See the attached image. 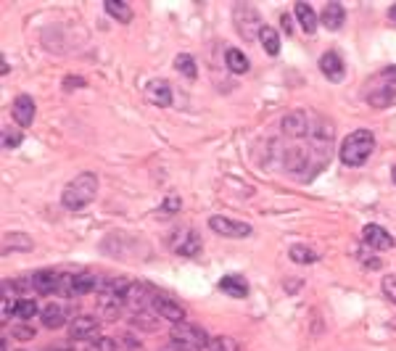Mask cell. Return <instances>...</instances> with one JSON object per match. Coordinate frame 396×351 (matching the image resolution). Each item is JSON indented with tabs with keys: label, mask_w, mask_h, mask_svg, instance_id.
<instances>
[{
	"label": "cell",
	"mask_w": 396,
	"mask_h": 351,
	"mask_svg": "<svg viewBox=\"0 0 396 351\" xmlns=\"http://www.w3.org/2000/svg\"><path fill=\"white\" fill-rule=\"evenodd\" d=\"M333 140L336 127L328 117L312 108H296L280 119V138L267 140L264 164H272L293 180L309 182L328 170Z\"/></svg>",
	"instance_id": "1"
},
{
	"label": "cell",
	"mask_w": 396,
	"mask_h": 351,
	"mask_svg": "<svg viewBox=\"0 0 396 351\" xmlns=\"http://www.w3.org/2000/svg\"><path fill=\"white\" fill-rule=\"evenodd\" d=\"M362 98L368 101L372 108H386L396 101V66H383L381 72H375L372 77L365 82Z\"/></svg>",
	"instance_id": "2"
},
{
	"label": "cell",
	"mask_w": 396,
	"mask_h": 351,
	"mask_svg": "<svg viewBox=\"0 0 396 351\" xmlns=\"http://www.w3.org/2000/svg\"><path fill=\"white\" fill-rule=\"evenodd\" d=\"M372 151H375V135L370 130H354L341 140L338 158H341L343 167L356 170V167H362L372 156Z\"/></svg>",
	"instance_id": "3"
},
{
	"label": "cell",
	"mask_w": 396,
	"mask_h": 351,
	"mask_svg": "<svg viewBox=\"0 0 396 351\" xmlns=\"http://www.w3.org/2000/svg\"><path fill=\"white\" fill-rule=\"evenodd\" d=\"M98 195V177L92 172H79L74 180L66 182L61 190V204L69 211H79V209L90 206Z\"/></svg>",
	"instance_id": "4"
},
{
	"label": "cell",
	"mask_w": 396,
	"mask_h": 351,
	"mask_svg": "<svg viewBox=\"0 0 396 351\" xmlns=\"http://www.w3.org/2000/svg\"><path fill=\"white\" fill-rule=\"evenodd\" d=\"M101 288V277L90 272H69L61 275L58 283V293L66 299H77V296H88V293H98Z\"/></svg>",
	"instance_id": "5"
},
{
	"label": "cell",
	"mask_w": 396,
	"mask_h": 351,
	"mask_svg": "<svg viewBox=\"0 0 396 351\" xmlns=\"http://www.w3.org/2000/svg\"><path fill=\"white\" fill-rule=\"evenodd\" d=\"M167 243H170V251L172 254H177V256H188V259H193L201 254V235L193 230V227H174L167 238Z\"/></svg>",
	"instance_id": "6"
},
{
	"label": "cell",
	"mask_w": 396,
	"mask_h": 351,
	"mask_svg": "<svg viewBox=\"0 0 396 351\" xmlns=\"http://www.w3.org/2000/svg\"><path fill=\"white\" fill-rule=\"evenodd\" d=\"M233 16H236V29L243 35V40L259 38V29H262L264 24L254 6H249V3H238L236 8H233Z\"/></svg>",
	"instance_id": "7"
},
{
	"label": "cell",
	"mask_w": 396,
	"mask_h": 351,
	"mask_svg": "<svg viewBox=\"0 0 396 351\" xmlns=\"http://www.w3.org/2000/svg\"><path fill=\"white\" fill-rule=\"evenodd\" d=\"M101 333V320L95 314H77L69 323V338L72 341H95Z\"/></svg>",
	"instance_id": "8"
},
{
	"label": "cell",
	"mask_w": 396,
	"mask_h": 351,
	"mask_svg": "<svg viewBox=\"0 0 396 351\" xmlns=\"http://www.w3.org/2000/svg\"><path fill=\"white\" fill-rule=\"evenodd\" d=\"M170 338L177 341V343H185V346H190V349L201 351L204 346H206L209 336H206L198 325H190V323H177V325H172Z\"/></svg>",
	"instance_id": "9"
},
{
	"label": "cell",
	"mask_w": 396,
	"mask_h": 351,
	"mask_svg": "<svg viewBox=\"0 0 396 351\" xmlns=\"http://www.w3.org/2000/svg\"><path fill=\"white\" fill-rule=\"evenodd\" d=\"M209 227L214 230L217 235H222V238H236V240H240V238H249L251 233H254V227H251L249 222H236L230 220V217H209Z\"/></svg>",
	"instance_id": "10"
},
{
	"label": "cell",
	"mask_w": 396,
	"mask_h": 351,
	"mask_svg": "<svg viewBox=\"0 0 396 351\" xmlns=\"http://www.w3.org/2000/svg\"><path fill=\"white\" fill-rule=\"evenodd\" d=\"M151 309L158 314V317H164V320H170L172 325H177V323H185V309L180 307V301H174L172 296L167 293H154V304H151Z\"/></svg>",
	"instance_id": "11"
},
{
	"label": "cell",
	"mask_w": 396,
	"mask_h": 351,
	"mask_svg": "<svg viewBox=\"0 0 396 351\" xmlns=\"http://www.w3.org/2000/svg\"><path fill=\"white\" fill-rule=\"evenodd\" d=\"M362 240H365V246L372 248V251H388V248H394V235L388 233L386 227L381 225H365V230H362Z\"/></svg>",
	"instance_id": "12"
},
{
	"label": "cell",
	"mask_w": 396,
	"mask_h": 351,
	"mask_svg": "<svg viewBox=\"0 0 396 351\" xmlns=\"http://www.w3.org/2000/svg\"><path fill=\"white\" fill-rule=\"evenodd\" d=\"M35 114H38V106H35V101H32V95H16V98H13L11 117L19 127H32Z\"/></svg>",
	"instance_id": "13"
},
{
	"label": "cell",
	"mask_w": 396,
	"mask_h": 351,
	"mask_svg": "<svg viewBox=\"0 0 396 351\" xmlns=\"http://www.w3.org/2000/svg\"><path fill=\"white\" fill-rule=\"evenodd\" d=\"M40 323H42V327H48V330H58V327H64L72 320H69V309H66L64 304L51 301V304H45L40 309Z\"/></svg>",
	"instance_id": "14"
},
{
	"label": "cell",
	"mask_w": 396,
	"mask_h": 351,
	"mask_svg": "<svg viewBox=\"0 0 396 351\" xmlns=\"http://www.w3.org/2000/svg\"><path fill=\"white\" fill-rule=\"evenodd\" d=\"M320 72L322 77H328V82H341L346 77V64L336 51H328L320 56Z\"/></svg>",
	"instance_id": "15"
},
{
	"label": "cell",
	"mask_w": 396,
	"mask_h": 351,
	"mask_svg": "<svg viewBox=\"0 0 396 351\" xmlns=\"http://www.w3.org/2000/svg\"><path fill=\"white\" fill-rule=\"evenodd\" d=\"M343 22H346V8H343L341 3H325V8H322V13H320V24L325 26V29H330V32H338L343 26Z\"/></svg>",
	"instance_id": "16"
},
{
	"label": "cell",
	"mask_w": 396,
	"mask_h": 351,
	"mask_svg": "<svg viewBox=\"0 0 396 351\" xmlns=\"http://www.w3.org/2000/svg\"><path fill=\"white\" fill-rule=\"evenodd\" d=\"M29 280H32V291H38L40 296H48L53 291H58L61 275L53 272V270H40V272L29 275Z\"/></svg>",
	"instance_id": "17"
},
{
	"label": "cell",
	"mask_w": 396,
	"mask_h": 351,
	"mask_svg": "<svg viewBox=\"0 0 396 351\" xmlns=\"http://www.w3.org/2000/svg\"><path fill=\"white\" fill-rule=\"evenodd\" d=\"M220 291L230 299H246L249 296V283L243 275H224L220 280Z\"/></svg>",
	"instance_id": "18"
},
{
	"label": "cell",
	"mask_w": 396,
	"mask_h": 351,
	"mask_svg": "<svg viewBox=\"0 0 396 351\" xmlns=\"http://www.w3.org/2000/svg\"><path fill=\"white\" fill-rule=\"evenodd\" d=\"M293 13H296V22L302 26L306 35H315L317 26H320V16L315 13V8L309 3H296L293 6Z\"/></svg>",
	"instance_id": "19"
},
{
	"label": "cell",
	"mask_w": 396,
	"mask_h": 351,
	"mask_svg": "<svg viewBox=\"0 0 396 351\" xmlns=\"http://www.w3.org/2000/svg\"><path fill=\"white\" fill-rule=\"evenodd\" d=\"M145 95H148V101L154 106H161V108L172 106V88L167 79H154V82L148 85Z\"/></svg>",
	"instance_id": "20"
},
{
	"label": "cell",
	"mask_w": 396,
	"mask_h": 351,
	"mask_svg": "<svg viewBox=\"0 0 396 351\" xmlns=\"http://www.w3.org/2000/svg\"><path fill=\"white\" fill-rule=\"evenodd\" d=\"M224 64H227V69H230L233 74H246L251 69V61L246 58V53L238 51V48H227V53H224Z\"/></svg>",
	"instance_id": "21"
},
{
	"label": "cell",
	"mask_w": 396,
	"mask_h": 351,
	"mask_svg": "<svg viewBox=\"0 0 396 351\" xmlns=\"http://www.w3.org/2000/svg\"><path fill=\"white\" fill-rule=\"evenodd\" d=\"M124 307H127V301L114 299V296H98V309H101L106 320H117Z\"/></svg>",
	"instance_id": "22"
},
{
	"label": "cell",
	"mask_w": 396,
	"mask_h": 351,
	"mask_svg": "<svg viewBox=\"0 0 396 351\" xmlns=\"http://www.w3.org/2000/svg\"><path fill=\"white\" fill-rule=\"evenodd\" d=\"M259 42H262V48L267 56H277L280 53V35H277V29L264 24L259 29Z\"/></svg>",
	"instance_id": "23"
},
{
	"label": "cell",
	"mask_w": 396,
	"mask_h": 351,
	"mask_svg": "<svg viewBox=\"0 0 396 351\" xmlns=\"http://www.w3.org/2000/svg\"><path fill=\"white\" fill-rule=\"evenodd\" d=\"M104 8L111 19H117V22H122V24H130L132 22V8L127 6V3H122V0H106Z\"/></svg>",
	"instance_id": "24"
},
{
	"label": "cell",
	"mask_w": 396,
	"mask_h": 351,
	"mask_svg": "<svg viewBox=\"0 0 396 351\" xmlns=\"http://www.w3.org/2000/svg\"><path fill=\"white\" fill-rule=\"evenodd\" d=\"M288 259L293 261V264H315V261H320V254H317L315 248L296 243V246H290Z\"/></svg>",
	"instance_id": "25"
},
{
	"label": "cell",
	"mask_w": 396,
	"mask_h": 351,
	"mask_svg": "<svg viewBox=\"0 0 396 351\" xmlns=\"http://www.w3.org/2000/svg\"><path fill=\"white\" fill-rule=\"evenodd\" d=\"M174 69H177L180 74H185L188 79H196V74H198L196 58H193L190 53H180V56L174 58Z\"/></svg>",
	"instance_id": "26"
},
{
	"label": "cell",
	"mask_w": 396,
	"mask_h": 351,
	"mask_svg": "<svg viewBox=\"0 0 396 351\" xmlns=\"http://www.w3.org/2000/svg\"><path fill=\"white\" fill-rule=\"evenodd\" d=\"M13 317H19L22 323H32V317H38V304H35V299L16 301V314H13Z\"/></svg>",
	"instance_id": "27"
},
{
	"label": "cell",
	"mask_w": 396,
	"mask_h": 351,
	"mask_svg": "<svg viewBox=\"0 0 396 351\" xmlns=\"http://www.w3.org/2000/svg\"><path fill=\"white\" fill-rule=\"evenodd\" d=\"M3 248L8 251H29L32 248V240L26 238L24 233H11V235H6V240H3Z\"/></svg>",
	"instance_id": "28"
},
{
	"label": "cell",
	"mask_w": 396,
	"mask_h": 351,
	"mask_svg": "<svg viewBox=\"0 0 396 351\" xmlns=\"http://www.w3.org/2000/svg\"><path fill=\"white\" fill-rule=\"evenodd\" d=\"M85 351H117V341L108 338V336H98L95 341L88 343V349Z\"/></svg>",
	"instance_id": "29"
},
{
	"label": "cell",
	"mask_w": 396,
	"mask_h": 351,
	"mask_svg": "<svg viewBox=\"0 0 396 351\" xmlns=\"http://www.w3.org/2000/svg\"><path fill=\"white\" fill-rule=\"evenodd\" d=\"M22 140H24V135L22 132H13V130H3V148L6 151H13V148H19L22 145Z\"/></svg>",
	"instance_id": "30"
},
{
	"label": "cell",
	"mask_w": 396,
	"mask_h": 351,
	"mask_svg": "<svg viewBox=\"0 0 396 351\" xmlns=\"http://www.w3.org/2000/svg\"><path fill=\"white\" fill-rule=\"evenodd\" d=\"M11 336L16 341H32L38 336V330L32 325H16V327H11Z\"/></svg>",
	"instance_id": "31"
},
{
	"label": "cell",
	"mask_w": 396,
	"mask_h": 351,
	"mask_svg": "<svg viewBox=\"0 0 396 351\" xmlns=\"http://www.w3.org/2000/svg\"><path fill=\"white\" fill-rule=\"evenodd\" d=\"M180 209H183V201H180L177 195H170V198H167V201L158 206V211H161V214H177Z\"/></svg>",
	"instance_id": "32"
},
{
	"label": "cell",
	"mask_w": 396,
	"mask_h": 351,
	"mask_svg": "<svg viewBox=\"0 0 396 351\" xmlns=\"http://www.w3.org/2000/svg\"><path fill=\"white\" fill-rule=\"evenodd\" d=\"M381 288H383V293H386V296L396 304V277H394V275H386V277H383V283H381Z\"/></svg>",
	"instance_id": "33"
},
{
	"label": "cell",
	"mask_w": 396,
	"mask_h": 351,
	"mask_svg": "<svg viewBox=\"0 0 396 351\" xmlns=\"http://www.w3.org/2000/svg\"><path fill=\"white\" fill-rule=\"evenodd\" d=\"M201 351H227V338H209Z\"/></svg>",
	"instance_id": "34"
},
{
	"label": "cell",
	"mask_w": 396,
	"mask_h": 351,
	"mask_svg": "<svg viewBox=\"0 0 396 351\" xmlns=\"http://www.w3.org/2000/svg\"><path fill=\"white\" fill-rule=\"evenodd\" d=\"M88 82L82 77H66L64 79V90H74V88H85Z\"/></svg>",
	"instance_id": "35"
},
{
	"label": "cell",
	"mask_w": 396,
	"mask_h": 351,
	"mask_svg": "<svg viewBox=\"0 0 396 351\" xmlns=\"http://www.w3.org/2000/svg\"><path fill=\"white\" fill-rule=\"evenodd\" d=\"M158 351H198V349H190V346H185V343H177V341H170L167 346H161Z\"/></svg>",
	"instance_id": "36"
},
{
	"label": "cell",
	"mask_w": 396,
	"mask_h": 351,
	"mask_svg": "<svg viewBox=\"0 0 396 351\" xmlns=\"http://www.w3.org/2000/svg\"><path fill=\"white\" fill-rule=\"evenodd\" d=\"M280 24H283V29H286V35H290V29H293V26H290V16H288V13H283V16H280Z\"/></svg>",
	"instance_id": "37"
},
{
	"label": "cell",
	"mask_w": 396,
	"mask_h": 351,
	"mask_svg": "<svg viewBox=\"0 0 396 351\" xmlns=\"http://www.w3.org/2000/svg\"><path fill=\"white\" fill-rule=\"evenodd\" d=\"M124 343H127L130 349H140V341H135V336H130V333L124 336Z\"/></svg>",
	"instance_id": "38"
},
{
	"label": "cell",
	"mask_w": 396,
	"mask_h": 351,
	"mask_svg": "<svg viewBox=\"0 0 396 351\" xmlns=\"http://www.w3.org/2000/svg\"><path fill=\"white\" fill-rule=\"evenodd\" d=\"M388 19H391V22L396 24V3L391 6V8H388Z\"/></svg>",
	"instance_id": "39"
},
{
	"label": "cell",
	"mask_w": 396,
	"mask_h": 351,
	"mask_svg": "<svg viewBox=\"0 0 396 351\" xmlns=\"http://www.w3.org/2000/svg\"><path fill=\"white\" fill-rule=\"evenodd\" d=\"M48 351H74V349H72V346H53V349Z\"/></svg>",
	"instance_id": "40"
},
{
	"label": "cell",
	"mask_w": 396,
	"mask_h": 351,
	"mask_svg": "<svg viewBox=\"0 0 396 351\" xmlns=\"http://www.w3.org/2000/svg\"><path fill=\"white\" fill-rule=\"evenodd\" d=\"M391 180L396 182V167H394V170H391Z\"/></svg>",
	"instance_id": "41"
}]
</instances>
